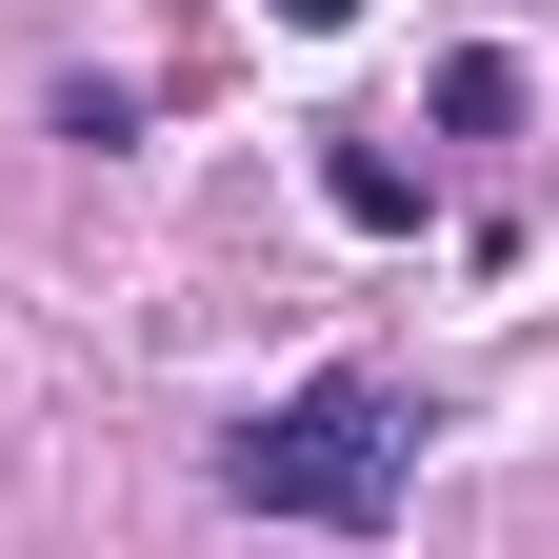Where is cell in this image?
Returning a JSON list of instances; mask_svg holds the SVG:
<instances>
[{
  "label": "cell",
  "instance_id": "obj_4",
  "mask_svg": "<svg viewBox=\"0 0 559 559\" xmlns=\"http://www.w3.org/2000/svg\"><path fill=\"white\" fill-rule=\"evenodd\" d=\"M260 21H280V40H340V21H360V0H260Z\"/></svg>",
  "mask_w": 559,
  "mask_h": 559
},
{
  "label": "cell",
  "instance_id": "obj_2",
  "mask_svg": "<svg viewBox=\"0 0 559 559\" xmlns=\"http://www.w3.org/2000/svg\"><path fill=\"white\" fill-rule=\"evenodd\" d=\"M520 100H539V81H520L500 40H460V60H440V140H520Z\"/></svg>",
  "mask_w": 559,
  "mask_h": 559
},
{
  "label": "cell",
  "instance_id": "obj_1",
  "mask_svg": "<svg viewBox=\"0 0 559 559\" xmlns=\"http://www.w3.org/2000/svg\"><path fill=\"white\" fill-rule=\"evenodd\" d=\"M221 479H240L260 520L380 539V520H400V400H380V380H300V400H260L240 440H221Z\"/></svg>",
  "mask_w": 559,
  "mask_h": 559
},
{
  "label": "cell",
  "instance_id": "obj_3",
  "mask_svg": "<svg viewBox=\"0 0 559 559\" xmlns=\"http://www.w3.org/2000/svg\"><path fill=\"white\" fill-rule=\"evenodd\" d=\"M320 200H340L360 240H400V221H419V160H380V140H340V160H320Z\"/></svg>",
  "mask_w": 559,
  "mask_h": 559
}]
</instances>
